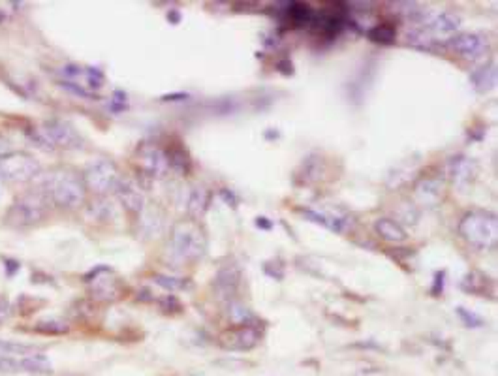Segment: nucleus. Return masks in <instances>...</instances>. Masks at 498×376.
Returning <instances> with one entry per match:
<instances>
[{"label":"nucleus","mask_w":498,"mask_h":376,"mask_svg":"<svg viewBox=\"0 0 498 376\" xmlns=\"http://www.w3.org/2000/svg\"><path fill=\"white\" fill-rule=\"evenodd\" d=\"M166 156H168V162L171 170L179 171V173H186V171L190 170L188 153L181 145H175V147L169 149V153H166Z\"/></svg>","instance_id":"obj_23"},{"label":"nucleus","mask_w":498,"mask_h":376,"mask_svg":"<svg viewBox=\"0 0 498 376\" xmlns=\"http://www.w3.org/2000/svg\"><path fill=\"white\" fill-rule=\"evenodd\" d=\"M256 226H258V228L265 229V231H269V229L273 228V222L271 221H267L265 216H258V218H256Z\"/></svg>","instance_id":"obj_41"},{"label":"nucleus","mask_w":498,"mask_h":376,"mask_svg":"<svg viewBox=\"0 0 498 376\" xmlns=\"http://www.w3.org/2000/svg\"><path fill=\"white\" fill-rule=\"evenodd\" d=\"M421 27H425L432 36H451L461 27V19L453 12H425Z\"/></svg>","instance_id":"obj_12"},{"label":"nucleus","mask_w":498,"mask_h":376,"mask_svg":"<svg viewBox=\"0 0 498 376\" xmlns=\"http://www.w3.org/2000/svg\"><path fill=\"white\" fill-rule=\"evenodd\" d=\"M227 312H229V320L237 325H254L256 324V316L252 314V310L242 305L241 301H232L227 303Z\"/></svg>","instance_id":"obj_21"},{"label":"nucleus","mask_w":498,"mask_h":376,"mask_svg":"<svg viewBox=\"0 0 498 376\" xmlns=\"http://www.w3.org/2000/svg\"><path fill=\"white\" fill-rule=\"evenodd\" d=\"M83 181H85V186L88 190H92L98 196L108 194L110 190H115L119 183L117 166L108 158H98L95 162L88 164Z\"/></svg>","instance_id":"obj_6"},{"label":"nucleus","mask_w":498,"mask_h":376,"mask_svg":"<svg viewBox=\"0 0 498 376\" xmlns=\"http://www.w3.org/2000/svg\"><path fill=\"white\" fill-rule=\"evenodd\" d=\"M36 329L45 335H60V333H68V324L64 322H40L36 325Z\"/></svg>","instance_id":"obj_30"},{"label":"nucleus","mask_w":498,"mask_h":376,"mask_svg":"<svg viewBox=\"0 0 498 376\" xmlns=\"http://www.w3.org/2000/svg\"><path fill=\"white\" fill-rule=\"evenodd\" d=\"M153 281L162 286L164 290H169V292H177V290H186L190 286V282L186 279H179V277H169V275H154Z\"/></svg>","instance_id":"obj_26"},{"label":"nucleus","mask_w":498,"mask_h":376,"mask_svg":"<svg viewBox=\"0 0 498 376\" xmlns=\"http://www.w3.org/2000/svg\"><path fill=\"white\" fill-rule=\"evenodd\" d=\"M2 21H4V14L0 12V23H2Z\"/></svg>","instance_id":"obj_46"},{"label":"nucleus","mask_w":498,"mask_h":376,"mask_svg":"<svg viewBox=\"0 0 498 376\" xmlns=\"http://www.w3.org/2000/svg\"><path fill=\"white\" fill-rule=\"evenodd\" d=\"M219 194H220V198L226 199L227 205H234L235 207V203H237V198H235V194L232 190H229V188H222V190H220Z\"/></svg>","instance_id":"obj_39"},{"label":"nucleus","mask_w":498,"mask_h":376,"mask_svg":"<svg viewBox=\"0 0 498 376\" xmlns=\"http://www.w3.org/2000/svg\"><path fill=\"white\" fill-rule=\"evenodd\" d=\"M265 138H267V140H271V138H279V132H275V130H271V132L265 134Z\"/></svg>","instance_id":"obj_45"},{"label":"nucleus","mask_w":498,"mask_h":376,"mask_svg":"<svg viewBox=\"0 0 498 376\" xmlns=\"http://www.w3.org/2000/svg\"><path fill=\"white\" fill-rule=\"evenodd\" d=\"M126 108H128L126 92H123V90H115V92H113V98H111L110 102V110L113 111V113H123Z\"/></svg>","instance_id":"obj_32"},{"label":"nucleus","mask_w":498,"mask_h":376,"mask_svg":"<svg viewBox=\"0 0 498 376\" xmlns=\"http://www.w3.org/2000/svg\"><path fill=\"white\" fill-rule=\"evenodd\" d=\"M42 173V164L29 153H6L0 156V179L6 183L23 185Z\"/></svg>","instance_id":"obj_5"},{"label":"nucleus","mask_w":498,"mask_h":376,"mask_svg":"<svg viewBox=\"0 0 498 376\" xmlns=\"http://www.w3.org/2000/svg\"><path fill=\"white\" fill-rule=\"evenodd\" d=\"M6 273L8 277H12L14 273H17V269H19V264L15 262V260H6Z\"/></svg>","instance_id":"obj_42"},{"label":"nucleus","mask_w":498,"mask_h":376,"mask_svg":"<svg viewBox=\"0 0 498 376\" xmlns=\"http://www.w3.org/2000/svg\"><path fill=\"white\" fill-rule=\"evenodd\" d=\"M169 251L179 262H196L206 252L203 231L194 222H179L171 229Z\"/></svg>","instance_id":"obj_4"},{"label":"nucleus","mask_w":498,"mask_h":376,"mask_svg":"<svg viewBox=\"0 0 498 376\" xmlns=\"http://www.w3.org/2000/svg\"><path fill=\"white\" fill-rule=\"evenodd\" d=\"M470 82H472V87L477 92H482V95L489 92L497 85V66L495 64H487V66L476 68L472 72V75H470Z\"/></svg>","instance_id":"obj_20"},{"label":"nucleus","mask_w":498,"mask_h":376,"mask_svg":"<svg viewBox=\"0 0 498 376\" xmlns=\"http://www.w3.org/2000/svg\"><path fill=\"white\" fill-rule=\"evenodd\" d=\"M87 282L90 286V294L98 301H115L121 297L123 286L119 279L113 275L110 267H96L95 271L87 275Z\"/></svg>","instance_id":"obj_7"},{"label":"nucleus","mask_w":498,"mask_h":376,"mask_svg":"<svg viewBox=\"0 0 498 376\" xmlns=\"http://www.w3.org/2000/svg\"><path fill=\"white\" fill-rule=\"evenodd\" d=\"M62 87H64V89H66V90H70V92H72V95L81 96V98H87V100H88V98H92V95H90V92H88V90L83 89V87H79V85H77V83L64 82V83H62Z\"/></svg>","instance_id":"obj_35"},{"label":"nucleus","mask_w":498,"mask_h":376,"mask_svg":"<svg viewBox=\"0 0 498 376\" xmlns=\"http://www.w3.org/2000/svg\"><path fill=\"white\" fill-rule=\"evenodd\" d=\"M47 198L44 192H29L17 198L6 211L4 222L10 228L27 229L44 221L47 214Z\"/></svg>","instance_id":"obj_2"},{"label":"nucleus","mask_w":498,"mask_h":376,"mask_svg":"<svg viewBox=\"0 0 498 376\" xmlns=\"http://www.w3.org/2000/svg\"><path fill=\"white\" fill-rule=\"evenodd\" d=\"M138 162L143 168V171H147V175H151V177L162 179L168 175L169 162L166 151H162L156 145H143L140 149V155H138Z\"/></svg>","instance_id":"obj_11"},{"label":"nucleus","mask_w":498,"mask_h":376,"mask_svg":"<svg viewBox=\"0 0 498 376\" xmlns=\"http://www.w3.org/2000/svg\"><path fill=\"white\" fill-rule=\"evenodd\" d=\"M414 194H416L418 203H421V205H436L442 199V181L434 177L423 179V181H419L416 185Z\"/></svg>","instance_id":"obj_16"},{"label":"nucleus","mask_w":498,"mask_h":376,"mask_svg":"<svg viewBox=\"0 0 498 376\" xmlns=\"http://www.w3.org/2000/svg\"><path fill=\"white\" fill-rule=\"evenodd\" d=\"M277 70H279L280 74H284V75H292L293 74V64H292V60H280L279 64H277Z\"/></svg>","instance_id":"obj_38"},{"label":"nucleus","mask_w":498,"mask_h":376,"mask_svg":"<svg viewBox=\"0 0 498 376\" xmlns=\"http://www.w3.org/2000/svg\"><path fill=\"white\" fill-rule=\"evenodd\" d=\"M477 166L476 162L464 155L451 156L446 162V175L447 179L455 183V185H464L470 179L476 175Z\"/></svg>","instance_id":"obj_14"},{"label":"nucleus","mask_w":498,"mask_h":376,"mask_svg":"<svg viewBox=\"0 0 498 376\" xmlns=\"http://www.w3.org/2000/svg\"><path fill=\"white\" fill-rule=\"evenodd\" d=\"M115 192H117V198L121 199V203L130 213H141L143 211V207H145V196H143L141 188L134 183L132 179H119Z\"/></svg>","instance_id":"obj_15"},{"label":"nucleus","mask_w":498,"mask_h":376,"mask_svg":"<svg viewBox=\"0 0 498 376\" xmlns=\"http://www.w3.org/2000/svg\"><path fill=\"white\" fill-rule=\"evenodd\" d=\"M42 134L45 136V140L49 141L51 147H60V149H81L83 147V138L79 132L73 128L66 121H60V118H51L47 121L42 128Z\"/></svg>","instance_id":"obj_8"},{"label":"nucleus","mask_w":498,"mask_h":376,"mask_svg":"<svg viewBox=\"0 0 498 376\" xmlns=\"http://www.w3.org/2000/svg\"><path fill=\"white\" fill-rule=\"evenodd\" d=\"M366 36L371 38L373 42H376V44L389 45L395 42L397 30H395V27H391V25H388V23H382V25H376V27H373V29L366 30Z\"/></svg>","instance_id":"obj_24"},{"label":"nucleus","mask_w":498,"mask_h":376,"mask_svg":"<svg viewBox=\"0 0 498 376\" xmlns=\"http://www.w3.org/2000/svg\"><path fill=\"white\" fill-rule=\"evenodd\" d=\"M322 173V166H320V158L318 156H308L307 160L303 162V171L299 175H303L305 183H312L316 179L320 177Z\"/></svg>","instance_id":"obj_27"},{"label":"nucleus","mask_w":498,"mask_h":376,"mask_svg":"<svg viewBox=\"0 0 498 376\" xmlns=\"http://www.w3.org/2000/svg\"><path fill=\"white\" fill-rule=\"evenodd\" d=\"M406 40H408V44L418 49H432V45H434V36L425 27H416V29L408 30Z\"/></svg>","instance_id":"obj_25"},{"label":"nucleus","mask_w":498,"mask_h":376,"mask_svg":"<svg viewBox=\"0 0 498 376\" xmlns=\"http://www.w3.org/2000/svg\"><path fill=\"white\" fill-rule=\"evenodd\" d=\"M162 100H164V102H181V100H188V95H184V92L166 95V96H162Z\"/></svg>","instance_id":"obj_40"},{"label":"nucleus","mask_w":498,"mask_h":376,"mask_svg":"<svg viewBox=\"0 0 498 376\" xmlns=\"http://www.w3.org/2000/svg\"><path fill=\"white\" fill-rule=\"evenodd\" d=\"M262 339V331L258 325H237L220 337V344L227 350H250Z\"/></svg>","instance_id":"obj_9"},{"label":"nucleus","mask_w":498,"mask_h":376,"mask_svg":"<svg viewBox=\"0 0 498 376\" xmlns=\"http://www.w3.org/2000/svg\"><path fill=\"white\" fill-rule=\"evenodd\" d=\"M10 312H12V305L4 295H0V324H4L10 318Z\"/></svg>","instance_id":"obj_36"},{"label":"nucleus","mask_w":498,"mask_h":376,"mask_svg":"<svg viewBox=\"0 0 498 376\" xmlns=\"http://www.w3.org/2000/svg\"><path fill=\"white\" fill-rule=\"evenodd\" d=\"M47 201H53L55 205L62 209H77L85 201L87 186L81 175L68 168H59L45 175L44 188Z\"/></svg>","instance_id":"obj_1"},{"label":"nucleus","mask_w":498,"mask_h":376,"mask_svg":"<svg viewBox=\"0 0 498 376\" xmlns=\"http://www.w3.org/2000/svg\"><path fill=\"white\" fill-rule=\"evenodd\" d=\"M83 77L87 79V85L90 87V89H100V87L103 85V82H105L102 70H100V68H95V66L85 68V74H83Z\"/></svg>","instance_id":"obj_29"},{"label":"nucleus","mask_w":498,"mask_h":376,"mask_svg":"<svg viewBox=\"0 0 498 376\" xmlns=\"http://www.w3.org/2000/svg\"><path fill=\"white\" fill-rule=\"evenodd\" d=\"M459 234L476 249H495L498 241L497 216L480 211L464 214L459 222Z\"/></svg>","instance_id":"obj_3"},{"label":"nucleus","mask_w":498,"mask_h":376,"mask_svg":"<svg viewBox=\"0 0 498 376\" xmlns=\"http://www.w3.org/2000/svg\"><path fill=\"white\" fill-rule=\"evenodd\" d=\"M8 147H10V145H8V141L4 140V138H0V156L6 155Z\"/></svg>","instance_id":"obj_44"},{"label":"nucleus","mask_w":498,"mask_h":376,"mask_svg":"<svg viewBox=\"0 0 498 376\" xmlns=\"http://www.w3.org/2000/svg\"><path fill=\"white\" fill-rule=\"evenodd\" d=\"M444 284H446V271H438L434 273V284H432L431 292L432 295H440L444 292Z\"/></svg>","instance_id":"obj_34"},{"label":"nucleus","mask_w":498,"mask_h":376,"mask_svg":"<svg viewBox=\"0 0 498 376\" xmlns=\"http://www.w3.org/2000/svg\"><path fill=\"white\" fill-rule=\"evenodd\" d=\"M241 269L237 264H226L222 266L214 275V292H216V297L219 299H226V301H232L234 295L237 294V290L241 286Z\"/></svg>","instance_id":"obj_10"},{"label":"nucleus","mask_w":498,"mask_h":376,"mask_svg":"<svg viewBox=\"0 0 498 376\" xmlns=\"http://www.w3.org/2000/svg\"><path fill=\"white\" fill-rule=\"evenodd\" d=\"M457 314L459 318L462 320V324L466 325V327H482L484 325V320L474 314V312H470L469 309H464V307H457Z\"/></svg>","instance_id":"obj_31"},{"label":"nucleus","mask_w":498,"mask_h":376,"mask_svg":"<svg viewBox=\"0 0 498 376\" xmlns=\"http://www.w3.org/2000/svg\"><path fill=\"white\" fill-rule=\"evenodd\" d=\"M0 350H2V352H6V354H19V355L38 354L36 347H30V344H19V342H4V340H0Z\"/></svg>","instance_id":"obj_28"},{"label":"nucleus","mask_w":498,"mask_h":376,"mask_svg":"<svg viewBox=\"0 0 498 376\" xmlns=\"http://www.w3.org/2000/svg\"><path fill=\"white\" fill-rule=\"evenodd\" d=\"M60 74L64 75L66 79H77V77L85 74V68L75 66V64H66V66L60 70Z\"/></svg>","instance_id":"obj_33"},{"label":"nucleus","mask_w":498,"mask_h":376,"mask_svg":"<svg viewBox=\"0 0 498 376\" xmlns=\"http://www.w3.org/2000/svg\"><path fill=\"white\" fill-rule=\"evenodd\" d=\"M162 307L168 310H171V307H175V310H181V303H179L175 295H168V297L162 299Z\"/></svg>","instance_id":"obj_37"},{"label":"nucleus","mask_w":498,"mask_h":376,"mask_svg":"<svg viewBox=\"0 0 498 376\" xmlns=\"http://www.w3.org/2000/svg\"><path fill=\"white\" fill-rule=\"evenodd\" d=\"M21 363V371H27V373H51V363L49 360L42 354H32V355H25L23 360H19Z\"/></svg>","instance_id":"obj_22"},{"label":"nucleus","mask_w":498,"mask_h":376,"mask_svg":"<svg viewBox=\"0 0 498 376\" xmlns=\"http://www.w3.org/2000/svg\"><path fill=\"white\" fill-rule=\"evenodd\" d=\"M374 229H376V234L382 239H386L389 243H403L408 237L403 226L397 221H393V218H378L376 224H374Z\"/></svg>","instance_id":"obj_19"},{"label":"nucleus","mask_w":498,"mask_h":376,"mask_svg":"<svg viewBox=\"0 0 498 376\" xmlns=\"http://www.w3.org/2000/svg\"><path fill=\"white\" fill-rule=\"evenodd\" d=\"M449 47L464 59L477 60L487 53V40L480 34H459L449 40Z\"/></svg>","instance_id":"obj_13"},{"label":"nucleus","mask_w":498,"mask_h":376,"mask_svg":"<svg viewBox=\"0 0 498 376\" xmlns=\"http://www.w3.org/2000/svg\"><path fill=\"white\" fill-rule=\"evenodd\" d=\"M284 6L286 8H282V14H280L284 23H290L293 27H303V25L312 21V14H310L307 4H303V2H284Z\"/></svg>","instance_id":"obj_17"},{"label":"nucleus","mask_w":498,"mask_h":376,"mask_svg":"<svg viewBox=\"0 0 498 376\" xmlns=\"http://www.w3.org/2000/svg\"><path fill=\"white\" fill-rule=\"evenodd\" d=\"M211 201V192L203 186H194L186 199V211L192 218H201Z\"/></svg>","instance_id":"obj_18"},{"label":"nucleus","mask_w":498,"mask_h":376,"mask_svg":"<svg viewBox=\"0 0 498 376\" xmlns=\"http://www.w3.org/2000/svg\"><path fill=\"white\" fill-rule=\"evenodd\" d=\"M168 21L169 23H173V25H177V23L181 21V14H179L177 10H173V12H169V14H168Z\"/></svg>","instance_id":"obj_43"}]
</instances>
